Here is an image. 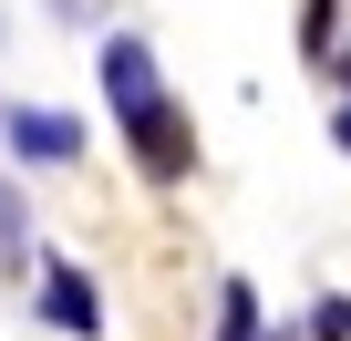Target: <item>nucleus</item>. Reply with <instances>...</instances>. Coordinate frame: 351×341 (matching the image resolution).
<instances>
[{"label": "nucleus", "mask_w": 351, "mask_h": 341, "mask_svg": "<svg viewBox=\"0 0 351 341\" xmlns=\"http://www.w3.org/2000/svg\"><path fill=\"white\" fill-rule=\"evenodd\" d=\"M330 32H341V0H300V52H330Z\"/></svg>", "instance_id": "nucleus-6"}, {"label": "nucleus", "mask_w": 351, "mask_h": 341, "mask_svg": "<svg viewBox=\"0 0 351 341\" xmlns=\"http://www.w3.org/2000/svg\"><path fill=\"white\" fill-rule=\"evenodd\" d=\"M0 134H11L21 165H73V155H83V124L52 114V104H11V114H0Z\"/></svg>", "instance_id": "nucleus-3"}, {"label": "nucleus", "mask_w": 351, "mask_h": 341, "mask_svg": "<svg viewBox=\"0 0 351 341\" xmlns=\"http://www.w3.org/2000/svg\"><path fill=\"white\" fill-rule=\"evenodd\" d=\"M93 73H104V93H114V124H134V114H155V104H165V83H155V52H145L134 32H114V42L93 52Z\"/></svg>", "instance_id": "nucleus-1"}, {"label": "nucleus", "mask_w": 351, "mask_h": 341, "mask_svg": "<svg viewBox=\"0 0 351 341\" xmlns=\"http://www.w3.org/2000/svg\"><path fill=\"white\" fill-rule=\"evenodd\" d=\"M217 341H269V331H258V300H248V279H228V290H217Z\"/></svg>", "instance_id": "nucleus-5"}, {"label": "nucleus", "mask_w": 351, "mask_h": 341, "mask_svg": "<svg viewBox=\"0 0 351 341\" xmlns=\"http://www.w3.org/2000/svg\"><path fill=\"white\" fill-rule=\"evenodd\" d=\"M124 134H134V165H145L155 187H176V176H186V165H197V124L176 114V104H155V114H134Z\"/></svg>", "instance_id": "nucleus-2"}, {"label": "nucleus", "mask_w": 351, "mask_h": 341, "mask_svg": "<svg viewBox=\"0 0 351 341\" xmlns=\"http://www.w3.org/2000/svg\"><path fill=\"white\" fill-rule=\"evenodd\" d=\"M310 331H320V341H351V300H320V310H310Z\"/></svg>", "instance_id": "nucleus-7"}, {"label": "nucleus", "mask_w": 351, "mask_h": 341, "mask_svg": "<svg viewBox=\"0 0 351 341\" xmlns=\"http://www.w3.org/2000/svg\"><path fill=\"white\" fill-rule=\"evenodd\" d=\"M330 73H341V83H351V42H341V52H330Z\"/></svg>", "instance_id": "nucleus-9"}, {"label": "nucleus", "mask_w": 351, "mask_h": 341, "mask_svg": "<svg viewBox=\"0 0 351 341\" xmlns=\"http://www.w3.org/2000/svg\"><path fill=\"white\" fill-rule=\"evenodd\" d=\"M330 134H341V155H351V104H341V114H330Z\"/></svg>", "instance_id": "nucleus-8"}, {"label": "nucleus", "mask_w": 351, "mask_h": 341, "mask_svg": "<svg viewBox=\"0 0 351 341\" xmlns=\"http://www.w3.org/2000/svg\"><path fill=\"white\" fill-rule=\"evenodd\" d=\"M42 320H52V331H73V341H93V331H104V300H93V279H83L73 259H42Z\"/></svg>", "instance_id": "nucleus-4"}]
</instances>
